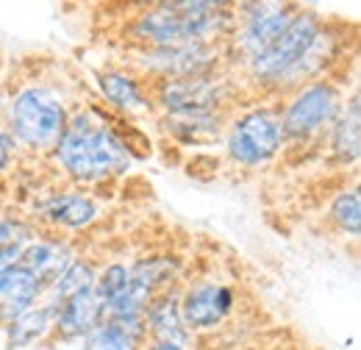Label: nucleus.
I'll return each mask as SVG.
<instances>
[{"mask_svg":"<svg viewBox=\"0 0 361 350\" xmlns=\"http://www.w3.org/2000/svg\"><path fill=\"white\" fill-rule=\"evenodd\" d=\"M34 236V228L25 219L0 215V248L3 245H25Z\"/></svg>","mask_w":361,"mask_h":350,"instance_id":"25","label":"nucleus"},{"mask_svg":"<svg viewBox=\"0 0 361 350\" xmlns=\"http://www.w3.org/2000/svg\"><path fill=\"white\" fill-rule=\"evenodd\" d=\"M126 67L147 84L226 70V44L186 42L167 47H126Z\"/></svg>","mask_w":361,"mask_h":350,"instance_id":"8","label":"nucleus"},{"mask_svg":"<svg viewBox=\"0 0 361 350\" xmlns=\"http://www.w3.org/2000/svg\"><path fill=\"white\" fill-rule=\"evenodd\" d=\"M94 278H97V267L92 259H81L75 256L73 262L61 270V275L50 284L45 289V301L50 303H61L78 292H87V289H94Z\"/></svg>","mask_w":361,"mask_h":350,"instance_id":"22","label":"nucleus"},{"mask_svg":"<svg viewBox=\"0 0 361 350\" xmlns=\"http://www.w3.org/2000/svg\"><path fill=\"white\" fill-rule=\"evenodd\" d=\"M50 159L75 186L84 189L123 178L136 162L117 133V114L100 106L73 109Z\"/></svg>","mask_w":361,"mask_h":350,"instance_id":"1","label":"nucleus"},{"mask_svg":"<svg viewBox=\"0 0 361 350\" xmlns=\"http://www.w3.org/2000/svg\"><path fill=\"white\" fill-rule=\"evenodd\" d=\"M223 147L228 162L245 173L270 167L286 150L278 100L267 97L242 111H231L223 133Z\"/></svg>","mask_w":361,"mask_h":350,"instance_id":"4","label":"nucleus"},{"mask_svg":"<svg viewBox=\"0 0 361 350\" xmlns=\"http://www.w3.org/2000/svg\"><path fill=\"white\" fill-rule=\"evenodd\" d=\"M153 3L176 11H214V8H233L239 0H153Z\"/></svg>","mask_w":361,"mask_h":350,"instance_id":"26","label":"nucleus"},{"mask_svg":"<svg viewBox=\"0 0 361 350\" xmlns=\"http://www.w3.org/2000/svg\"><path fill=\"white\" fill-rule=\"evenodd\" d=\"M178 298L180 289L176 286H167L150 298V303L145 308V325H147L150 342H173L186 348L189 331L183 328V320H180Z\"/></svg>","mask_w":361,"mask_h":350,"instance_id":"17","label":"nucleus"},{"mask_svg":"<svg viewBox=\"0 0 361 350\" xmlns=\"http://www.w3.org/2000/svg\"><path fill=\"white\" fill-rule=\"evenodd\" d=\"M73 114L70 97L50 78L11 81L0 95V123L20 150L50 156Z\"/></svg>","mask_w":361,"mask_h":350,"instance_id":"2","label":"nucleus"},{"mask_svg":"<svg viewBox=\"0 0 361 350\" xmlns=\"http://www.w3.org/2000/svg\"><path fill=\"white\" fill-rule=\"evenodd\" d=\"M94 81H97V92L111 114L128 120L136 114L153 111L150 87L131 67H103V70H97Z\"/></svg>","mask_w":361,"mask_h":350,"instance_id":"12","label":"nucleus"},{"mask_svg":"<svg viewBox=\"0 0 361 350\" xmlns=\"http://www.w3.org/2000/svg\"><path fill=\"white\" fill-rule=\"evenodd\" d=\"M322 23H325V17L319 11L303 6L292 17V23L283 28V34L267 50H262L256 59H250L239 73L247 78V84H253L262 95L272 97L278 84L283 81V76L300 61V56L312 44L317 31L322 28Z\"/></svg>","mask_w":361,"mask_h":350,"instance_id":"7","label":"nucleus"},{"mask_svg":"<svg viewBox=\"0 0 361 350\" xmlns=\"http://www.w3.org/2000/svg\"><path fill=\"white\" fill-rule=\"evenodd\" d=\"M300 8L303 0H239L233 6V31L226 40V67L242 70L267 50Z\"/></svg>","mask_w":361,"mask_h":350,"instance_id":"6","label":"nucleus"},{"mask_svg":"<svg viewBox=\"0 0 361 350\" xmlns=\"http://www.w3.org/2000/svg\"><path fill=\"white\" fill-rule=\"evenodd\" d=\"M145 314L128 320H100L84 334V350H145L147 348Z\"/></svg>","mask_w":361,"mask_h":350,"instance_id":"19","label":"nucleus"},{"mask_svg":"<svg viewBox=\"0 0 361 350\" xmlns=\"http://www.w3.org/2000/svg\"><path fill=\"white\" fill-rule=\"evenodd\" d=\"M231 109H200L159 114V128L183 147H206L223 139Z\"/></svg>","mask_w":361,"mask_h":350,"instance_id":"13","label":"nucleus"},{"mask_svg":"<svg viewBox=\"0 0 361 350\" xmlns=\"http://www.w3.org/2000/svg\"><path fill=\"white\" fill-rule=\"evenodd\" d=\"M180 272H183V262L173 253H150V256H142L131 264V278L142 281L153 292L176 286Z\"/></svg>","mask_w":361,"mask_h":350,"instance_id":"21","label":"nucleus"},{"mask_svg":"<svg viewBox=\"0 0 361 350\" xmlns=\"http://www.w3.org/2000/svg\"><path fill=\"white\" fill-rule=\"evenodd\" d=\"M53 317H56V306L50 301H39L28 311H23L14 322L6 325L8 348H28L42 342L47 334H53Z\"/></svg>","mask_w":361,"mask_h":350,"instance_id":"20","label":"nucleus"},{"mask_svg":"<svg viewBox=\"0 0 361 350\" xmlns=\"http://www.w3.org/2000/svg\"><path fill=\"white\" fill-rule=\"evenodd\" d=\"M73 259H75L73 245L67 239H61L59 234H53V236H31L23 245L20 267H25L28 272H34L37 281L47 289Z\"/></svg>","mask_w":361,"mask_h":350,"instance_id":"15","label":"nucleus"},{"mask_svg":"<svg viewBox=\"0 0 361 350\" xmlns=\"http://www.w3.org/2000/svg\"><path fill=\"white\" fill-rule=\"evenodd\" d=\"M45 295V286L37 281L34 272L14 264L0 275V328L14 322L23 311L39 303Z\"/></svg>","mask_w":361,"mask_h":350,"instance_id":"18","label":"nucleus"},{"mask_svg":"<svg viewBox=\"0 0 361 350\" xmlns=\"http://www.w3.org/2000/svg\"><path fill=\"white\" fill-rule=\"evenodd\" d=\"M328 159L342 167V170H353L361 159V106H359V89L350 92V97H345L339 117L334 120V126L322 136Z\"/></svg>","mask_w":361,"mask_h":350,"instance_id":"14","label":"nucleus"},{"mask_svg":"<svg viewBox=\"0 0 361 350\" xmlns=\"http://www.w3.org/2000/svg\"><path fill=\"white\" fill-rule=\"evenodd\" d=\"M236 292L233 286L217 278H197L180 289L178 308L183 328L192 331H214L233 314Z\"/></svg>","mask_w":361,"mask_h":350,"instance_id":"10","label":"nucleus"},{"mask_svg":"<svg viewBox=\"0 0 361 350\" xmlns=\"http://www.w3.org/2000/svg\"><path fill=\"white\" fill-rule=\"evenodd\" d=\"M231 31H233V8L176 11L153 0H147L123 25L126 47H167L186 42L226 44Z\"/></svg>","mask_w":361,"mask_h":350,"instance_id":"3","label":"nucleus"},{"mask_svg":"<svg viewBox=\"0 0 361 350\" xmlns=\"http://www.w3.org/2000/svg\"><path fill=\"white\" fill-rule=\"evenodd\" d=\"M145 350H186L180 348V345H173V342H150Z\"/></svg>","mask_w":361,"mask_h":350,"instance_id":"29","label":"nucleus"},{"mask_svg":"<svg viewBox=\"0 0 361 350\" xmlns=\"http://www.w3.org/2000/svg\"><path fill=\"white\" fill-rule=\"evenodd\" d=\"M131 278V264L126 262H109L103 270H97V278H94V292L103 303H109Z\"/></svg>","mask_w":361,"mask_h":350,"instance_id":"24","label":"nucleus"},{"mask_svg":"<svg viewBox=\"0 0 361 350\" xmlns=\"http://www.w3.org/2000/svg\"><path fill=\"white\" fill-rule=\"evenodd\" d=\"M150 103L159 109V114H176V111H200V109H231L236 100V84L231 73H200V76H183V78H164L153 81Z\"/></svg>","mask_w":361,"mask_h":350,"instance_id":"9","label":"nucleus"},{"mask_svg":"<svg viewBox=\"0 0 361 350\" xmlns=\"http://www.w3.org/2000/svg\"><path fill=\"white\" fill-rule=\"evenodd\" d=\"M17 145H14V139L8 136V131L3 128V123H0V178L8 173V167L14 164V159H17Z\"/></svg>","mask_w":361,"mask_h":350,"instance_id":"27","label":"nucleus"},{"mask_svg":"<svg viewBox=\"0 0 361 350\" xmlns=\"http://www.w3.org/2000/svg\"><path fill=\"white\" fill-rule=\"evenodd\" d=\"M34 217L53 234H81L103 217V203L84 186H67L45 195Z\"/></svg>","mask_w":361,"mask_h":350,"instance_id":"11","label":"nucleus"},{"mask_svg":"<svg viewBox=\"0 0 361 350\" xmlns=\"http://www.w3.org/2000/svg\"><path fill=\"white\" fill-rule=\"evenodd\" d=\"M56 306V317H53V334L56 339H78L90 331L92 325H97L103 320V301L97 298L94 289L87 292H78L61 303H53Z\"/></svg>","mask_w":361,"mask_h":350,"instance_id":"16","label":"nucleus"},{"mask_svg":"<svg viewBox=\"0 0 361 350\" xmlns=\"http://www.w3.org/2000/svg\"><path fill=\"white\" fill-rule=\"evenodd\" d=\"M0 67H3V64H0Z\"/></svg>","mask_w":361,"mask_h":350,"instance_id":"30","label":"nucleus"},{"mask_svg":"<svg viewBox=\"0 0 361 350\" xmlns=\"http://www.w3.org/2000/svg\"><path fill=\"white\" fill-rule=\"evenodd\" d=\"M345 89L336 76L317 78L278 97L286 145H317L342 111Z\"/></svg>","mask_w":361,"mask_h":350,"instance_id":"5","label":"nucleus"},{"mask_svg":"<svg viewBox=\"0 0 361 350\" xmlns=\"http://www.w3.org/2000/svg\"><path fill=\"white\" fill-rule=\"evenodd\" d=\"M20 253H23V245H3V248H0V275H3L8 267L20 264Z\"/></svg>","mask_w":361,"mask_h":350,"instance_id":"28","label":"nucleus"},{"mask_svg":"<svg viewBox=\"0 0 361 350\" xmlns=\"http://www.w3.org/2000/svg\"><path fill=\"white\" fill-rule=\"evenodd\" d=\"M328 222L350 239L361 236V192L359 183H350L345 189H339L331 203H328Z\"/></svg>","mask_w":361,"mask_h":350,"instance_id":"23","label":"nucleus"}]
</instances>
